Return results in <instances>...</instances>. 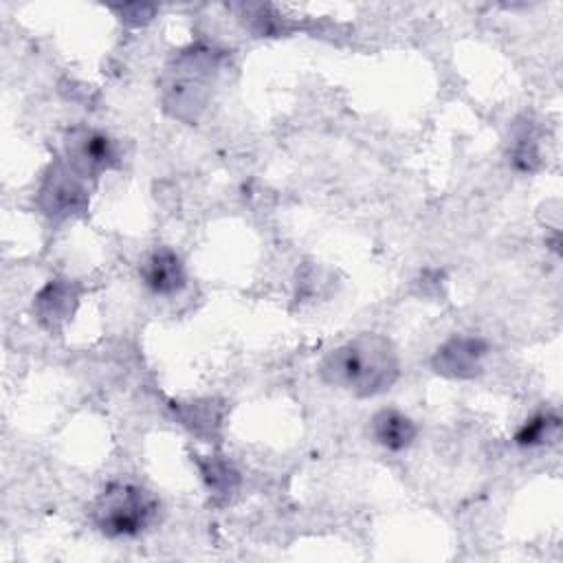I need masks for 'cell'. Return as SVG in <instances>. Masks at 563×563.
I'll list each match as a JSON object with an SVG mask.
<instances>
[{"label":"cell","mask_w":563,"mask_h":563,"mask_svg":"<svg viewBox=\"0 0 563 563\" xmlns=\"http://www.w3.org/2000/svg\"><path fill=\"white\" fill-rule=\"evenodd\" d=\"M400 376V356L391 339L363 332L336 345L319 363V378L356 398L387 391Z\"/></svg>","instance_id":"6da1fadb"},{"label":"cell","mask_w":563,"mask_h":563,"mask_svg":"<svg viewBox=\"0 0 563 563\" xmlns=\"http://www.w3.org/2000/svg\"><path fill=\"white\" fill-rule=\"evenodd\" d=\"M218 64L220 53L202 44L174 55L161 79L163 110L183 123H196L207 108Z\"/></svg>","instance_id":"7a4b0ae2"},{"label":"cell","mask_w":563,"mask_h":563,"mask_svg":"<svg viewBox=\"0 0 563 563\" xmlns=\"http://www.w3.org/2000/svg\"><path fill=\"white\" fill-rule=\"evenodd\" d=\"M161 512V499L134 482H110L88 506L90 523L108 539L145 534Z\"/></svg>","instance_id":"3957f363"},{"label":"cell","mask_w":563,"mask_h":563,"mask_svg":"<svg viewBox=\"0 0 563 563\" xmlns=\"http://www.w3.org/2000/svg\"><path fill=\"white\" fill-rule=\"evenodd\" d=\"M88 205L90 196L86 180L77 176L64 158L51 161L35 191L37 211L51 222H64L84 216L88 211Z\"/></svg>","instance_id":"277c9868"},{"label":"cell","mask_w":563,"mask_h":563,"mask_svg":"<svg viewBox=\"0 0 563 563\" xmlns=\"http://www.w3.org/2000/svg\"><path fill=\"white\" fill-rule=\"evenodd\" d=\"M62 154L68 167L88 180H99L103 174L112 172L121 163V152L117 141L92 125H73L64 132Z\"/></svg>","instance_id":"5b68a950"},{"label":"cell","mask_w":563,"mask_h":563,"mask_svg":"<svg viewBox=\"0 0 563 563\" xmlns=\"http://www.w3.org/2000/svg\"><path fill=\"white\" fill-rule=\"evenodd\" d=\"M486 354L488 343L482 336L455 334L433 352L431 367L440 376L453 380H471L482 374Z\"/></svg>","instance_id":"8992f818"},{"label":"cell","mask_w":563,"mask_h":563,"mask_svg":"<svg viewBox=\"0 0 563 563\" xmlns=\"http://www.w3.org/2000/svg\"><path fill=\"white\" fill-rule=\"evenodd\" d=\"M84 286L68 277H53L48 279L33 297V314L37 323L57 334L77 312Z\"/></svg>","instance_id":"52a82bcc"},{"label":"cell","mask_w":563,"mask_h":563,"mask_svg":"<svg viewBox=\"0 0 563 563\" xmlns=\"http://www.w3.org/2000/svg\"><path fill=\"white\" fill-rule=\"evenodd\" d=\"M141 284L158 297H174L187 286L183 257L169 246H154L139 264Z\"/></svg>","instance_id":"ba28073f"},{"label":"cell","mask_w":563,"mask_h":563,"mask_svg":"<svg viewBox=\"0 0 563 563\" xmlns=\"http://www.w3.org/2000/svg\"><path fill=\"white\" fill-rule=\"evenodd\" d=\"M369 438L378 446L391 453H400L409 449L418 438V424L405 411L396 407H385L369 418Z\"/></svg>","instance_id":"9c48e42d"},{"label":"cell","mask_w":563,"mask_h":563,"mask_svg":"<svg viewBox=\"0 0 563 563\" xmlns=\"http://www.w3.org/2000/svg\"><path fill=\"white\" fill-rule=\"evenodd\" d=\"M205 486L216 499H229L240 486V473L222 455H194Z\"/></svg>","instance_id":"30bf717a"},{"label":"cell","mask_w":563,"mask_h":563,"mask_svg":"<svg viewBox=\"0 0 563 563\" xmlns=\"http://www.w3.org/2000/svg\"><path fill=\"white\" fill-rule=\"evenodd\" d=\"M222 405L211 400V398H202V400H194V402H180L176 407V416L178 420L194 431L196 435H205V438H213L216 431L222 424Z\"/></svg>","instance_id":"8fae6325"},{"label":"cell","mask_w":563,"mask_h":563,"mask_svg":"<svg viewBox=\"0 0 563 563\" xmlns=\"http://www.w3.org/2000/svg\"><path fill=\"white\" fill-rule=\"evenodd\" d=\"M561 431V416L554 409H543L532 413L515 433V444L523 449L550 444L559 438Z\"/></svg>","instance_id":"7c38bea8"},{"label":"cell","mask_w":563,"mask_h":563,"mask_svg":"<svg viewBox=\"0 0 563 563\" xmlns=\"http://www.w3.org/2000/svg\"><path fill=\"white\" fill-rule=\"evenodd\" d=\"M508 158L512 163L515 169L519 172H537L539 165H541V156H539V143H537V136L534 132L530 130V125H523L515 139H512V145H510V152H508Z\"/></svg>","instance_id":"4fadbf2b"},{"label":"cell","mask_w":563,"mask_h":563,"mask_svg":"<svg viewBox=\"0 0 563 563\" xmlns=\"http://www.w3.org/2000/svg\"><path fill=\"white\" fill-rule=\"evenodd\" d=\"M114 11L119 13L121 22L130 24V26H141L145 22H150L156 13V7L154 4H121V7H114Z\"/></svg>","instance_id":"5bb4252c"}]
</instances>
